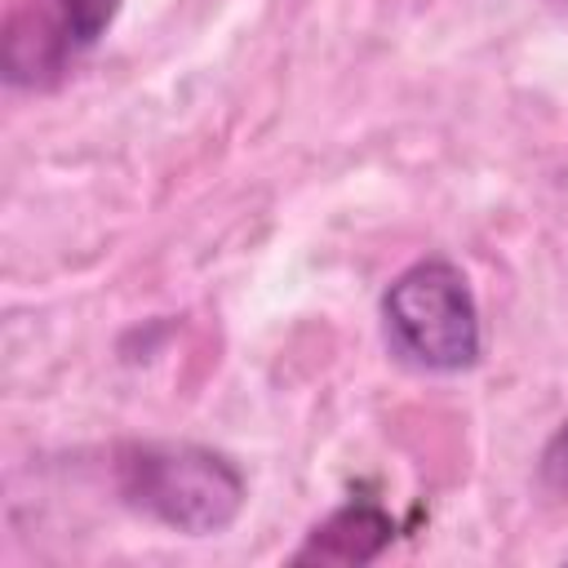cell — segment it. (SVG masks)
I'll use <instances>...</instances> for the list:
<instances>
[{"instance_id": "6da1fadb", "label": "cell", "mask_w": 568, "mask_h": 568, "mask_svg": "<svg viewBox=\"0 0 568 568\" xmlns=\"http://www.w3.org/2000/svg\"><path fill=\"white\" fill-rule=\"evenodd\" d=\"M115 493L129 510L164 524L169 532L217 537L240 519L248 479L217 448L146 439L115 453Z\"/></svg>"}, {"instance_id": "7a4b0ae2", "label": "cell", "mask_w": 568, "mask_h": 568, "mask_svg": "<svg viewBox=\"0 0 568 568\" xmlns=\"http://www.w3.org/2000/svg\"><path fill=\"white\" fill-rule=\"evenodd\" d=\"M382 333L390 355L422 373H466L484 355L479 302L448 257H422L386 284Z\"/></svg>"}, {"instance_id": "3957f363", "label": "cell", "mask_w": 568, "mask_h": 568, "mask_svg": "<svg viewBox=\"0 0 568 568\" xmlns=\"http://www.w3.org/2000/svg\"><path fill=\"white\" fill-rule=\"evenodd\" d=\"M124 0H31L4 22L0 67L13 89L58 84L120 18Z\"/></svg>"}, {"instance_id": "277c9868", "label": "cell", "mask_w": 568, "mask_h": 568, "mask_svg": "<svg viewBox=\"0 0 568 568\" xmlns=\"http://www.w3.org/2000/svg\"><path fill=\"white\" fill-rule=\"evenodd\" d=\"M395 537V519L377 501H346L333 515H324L306 541L297 546L293 564H373Z\"/></svg>"}, {"instance_id": "5b68a950", "label": "cell", "mask_w": 568, "mask_h": 568, "mask_svg": "<svg viewBox=\"0 0 568 568\" xmlns=\"http://www.w3.org/2000/svg\"><path fill=\"white\" fill-rule=\"evenodd\" d=\"M537 479H541V488H550V493H568V417H564V422L550 430V439L541 444Z\"/></svg>"}]
</instances>
